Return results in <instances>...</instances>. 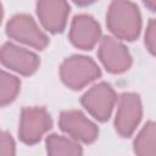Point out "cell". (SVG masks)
<instances>
[{
  "mask_svg": "<svg viewBox=\"0 0 156 156\" xmlns=\"http://www.w3.org/2000/svg\"><path fill=\"white\" fill-rule=\"evenodd\" d=\"M106 24L116 38L133 41L141 29L140 11L130 0H112L107 10Z\"/></svg>",
  "mask_w": 156,
  "mask_h": 156,
  "instance_id": "1",
  "label": "cell"
},
{
  "mask_svg": "<svg viewBox=\"0 0 156 156\" xmlns=\"http://www.w3.org/2000/svg\"><path fill=\"white\" fill-rule=\"evenodd\" d=\"M143 116V106L138 94L124 93L118 99L115 128L123 138H129L136 129Z\"/></svg>",
  "mask_w": 156,
  "mask_h": 156,
  "instance_id": "6",
  "label": "cell"
},
{
  "mask_svg": "<svg viewBox=\"0 0 156 156\" xmlns=\"http://www.w3.org/2000/svg\"><path fill=\"white\" fill-rule=\"evenodd\" d=\"M46 151L49 155H80V145L72 139L57 134H50L46 138Z\"/></svg>",
  "mask_w": 156,
  "mask_h": 156,
  "instance_id": "12",
  "label": "cell"
},
{
  "mask_svg": "<svg viewBox=\"0 0 156 156\" xmlns=\"http://www.w3.org/2000/svg\"><path fill=\"white\" fill-rule=\"evenodd\" d=\"M74 4L79 5V6H87V5H90L93 4L95 0H72Z\"/></svg>",
  "mask_w": 156,
  "mask_h": 156,
  "instance_id": "18",
  "label": "cell"
},
{
  "mask_svg": "<svg viewBox=\"0 0 156 156\" xmlns=\"http://www.w3.org/2000/svg\"><path fill=\"white\" fill-rule=\"evenodd\" d=\"M1 20H2V5L0 2V23H1Z\"/></svg>",
  "mask_w": 156,
  "mask_h": 156,
  "instance_id": "19",
  "label": "cell"
},
{
  "mask_svg": "<svg viewBox=\"0 0 156 156\" xmlns=\"http://www.w3.org/2000/svg\"><path fill=\"white\" fill-rule=\"evenodd\" d=\"M21 82L17 77L0 69V107L12 102L18 95Z\"/></svg>",
  "mask_w": 156,
  "mask_h": 156,
  "instance_id": "14",
  "label": "cell"
},
{
  "mask_svg": "<svg viewBox=\"0 0 156 156\" xmlns=\"http://www.w3.org/2000/svg\"><path fill=\"white\" fill-rule=\"evenodd\" d=\"M58 124L62 132L68 134L73 140L90 144L98 139L99 129L85 115L79 110L62 111Z\"/></svg>",
  "mask_w": 156,
  "mask_h": 156,
  "instance_id": "7",
  "label": "cell"
},
{
  "mask_svg": "<svg viewBox=\"0 0 156 156\" xmlns=\"http://www.w3.org/2000/svg\"><path fill=\"white\" fill-rule=\"evenodd\" d=\"M101 76V69L94 60L82 55L66 58L60 68V77L65 85L79 90Z\"/></svg>",
  "mask_w": 156,
  "mask_h": 156,
  "instance_id": "2",
  "label": "cell"
},
{
  "mask_svg": "<svg viewBox=\"0 0 156 156\" xmlns=\"http://www.w3.org/2000/svg\"><path fill=\"white\" fill-rule=\"evenodd\" d=\"M0 63L20 74L30 76L39 67V57L13 43H5L0 48Z\"/></svg>",
  "mask_w": 156,
  "mask_h": 156,
  "instance_id": "8",
  "label": "cell"
},
{
  "mask_svg": "<svg viewBox=\"0 0 156 156\" xmlns=\"http://www.w3.org/2000/svg\"><path fill=\"white\" fill-rule=\"evenodd\" d=\"M16 154V146L12 136L0 130V155H15Z\"/></svg>",
  "mask_w": 156,
  "mask_h": 156,
  "instance_id": "15",
  "label": "cell"
},
{
  "mask_svg": "<svg viewBox=\"0 0 156 156\" xmlns=\"http://www.w3.org/2000/svg\"><path fill=\"white\" fill-rule=\"evenodd\" d=\"M98 55L110 73H122L132 65V56L128 49L112 37H104L101 39Z\"/></svg>",
  "mask_w": 156,
  "mask_h": 156,
  "instance_id": "9",
  "label": "cell"
},
{
  "mask_svg": "<svg viewBox=\"0 0 156 156\" xmlns=\"http://www.w3.org/2000/svg\"><path fill=\"white\" fill-rule=\"evenodd\" d=\"M155 136H156V126L152 121H150L143 127V129L136 135L134 140V152L138 155L154 156L156 154Z\"/></svg>",
  "mask_w": 156,
  "mask_h": 156,
  "instance_id": "13",
  "label": "cell"
},
{
  "mask_svg": "<svg viewBox=\"0 0 156 156\" xmlns=\"http://www.w3.org/2000/svg\"><path fill=\"white\" fill-rule=\"evenodd\" d=\"M145 45L150 54H155V46H156V23L155 20L151 18L149 21V24L146 27L145 32Z\"/></svg>",
  "mask_w": 156,
  "mask_h": 156,
  "instance_id": "16",
  "label": "cell"
},
{
  "mask_svg": "<svg viewBox=\"0 0 156 156\" xmlns=\"http://www.w3.org/2000/svg\"><path fill=\"white\" fill-rule=\"evenodd\" d=\"M51 127V117L44 107H24L21 112L18 136L24 144L33 145Z\"/></svg>",
  "mask_w": 156,
  "mask_h": 156,
  "instance_id": "4",
  "label": "cell"
},
{
  "mask_svg": "<svg viewBox=\"0 0 156 156\" xmlns=\"http://www.w3.org/2000/svg\"><path fill=\"white\" fill-rule=\"evenodd\" d=\"M37 15L43 27L50 33H61L69 15V5L67 0H38Z\"/></svg>",
  "mask_w": 156,
  "mask_h": 156,
  "instance_id": "10",
  "label": "cell"
},
{
  "mask_svg": "<svg viewBox=\"0 0 156 156\" xmlns=\"http://www.w3.org/2000/svg\"><path fill=\"white\" fill-rule=\"evenodd\" d=\"M101 37L100 24L89 15H78L72 20L69 29L71 43L82 50L93 49Z\"/></svg>",
  "mask_w": 156,
  "mask_h": 156,
  "instance_id": "11",
  "label": "cell"
},
{
  "mask_svg": "<svg viewBox=\"0 0 156 156\" xmlns=\"http://www.w3.org/2000/svg\"><path fill=\"white\" fill-rule=\"evenodd\" d=\"M145 6L150 10V11H155L156 9V0H143Z\"/></svg>",
  "mask_w": 156,
  "mask_h": 156,
  "instance_id": "17",
  "label": "cell"
},
{
  "mask_svg": "<svg viewBox=\"0 0 156 156\" xmlns=\"http://www.w3.org/2000/svg\"><path fill=\"white\" fill-rule=\"evenodd\" d=\"M6 33L11 39L43 50L49 44V38L41 32L35 21L29 15H16L6 24Z\"/></svg>",
  "mask_w": 156,
  "mask_h": 156,
  "instance_id": "5",
  "label": "cell"
},
{
  "mask_svg": "<svg viewBox=\"0 0 156 156\" xmlns=\"http://www.w3.org/2000/svg\"><path fill=\"white\" fill-rule=\"evenodd\" d=\"M116 101L117 95L115 90L105 82L93 85L80 99L85 110L100 122H105L111 117Z\"/></svg>",
  "mask_w": 156,
  "mask_h": 156,
  "instance_id": "3",
  "label": "cell"
}]
</instances>
